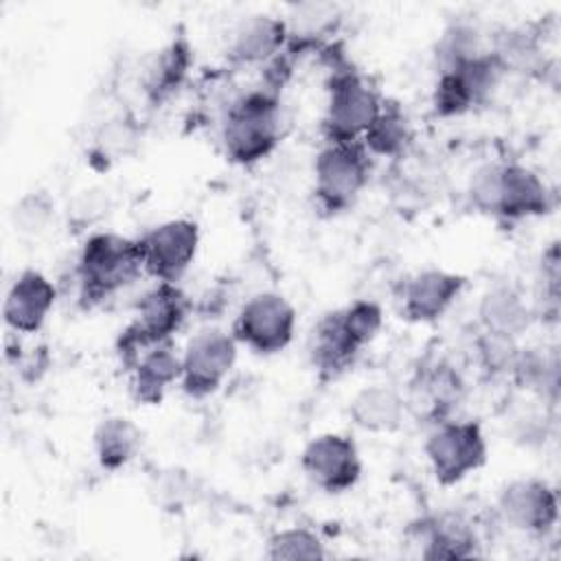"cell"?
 <instances>
[{
    "instance_id": "6da1fadb",
    "label": "cell",
    "mask_w": 561,
    "mask_h": 561,
    "mask_svg": "<svg viewBox=\"0 0 561 561\" xmlns=\"http://www.w3.org/2000/svg\"><path fill=\"white\" fill-rule=\"evenodd\" d=\"M379 327L381 309L373 300H355L344 309L322 316L309 342L313 368L322 379L340 377L377 335Z\"/></svg>"
},
{
    "instance_id": "8992f818",
    "label": "cell",
    "mask_w": 561,
    "mask_h": 561,
    "mask_svg": "<svg viewBox=\"0 0 561 561\" xmlns=\"http://www.w3.org/2000/svg\"><path fill=\"white\" fill-rule=\"evenodd\" d=\"M379 110L381 101L377 92L357 72L335 70L329 81V103L322 121L327 142L359 140Z\"/></svg>"
},
{
    "instance_id": "9a60e30c",
    "label": "cell",
    "mask_w": 561,
    "mask_h": 561,
    "mask_svg": "<svg viewBox=\"0 0 561 561\" xmlns=\"http://www.w3.org/2000/svg\"><path fill=\"white\" fill-rule=\"evenodd\" d=\"M55 302V285L37 270L22 272L7 291L4 322L20 333H35L42 329Z\"/></svg>"
},
{
    "instance_id": "2e32d148",
    "label": "cell",
    "mask_w": 561,
    "mask_h": 561,
    "mask_svg": "<svg viewBox=\"0 0 561 561\" xmlns=\"http://www.w3.org/2000/svg\"><path fill=\"white\" fill-rule=\"evenodd\" d=\"M550 210V193L537 173L522 164H500L495 215L522 219Z\"/></svg>"
},
{
    "instance_id": "ffe728a7",
    "label": "cell",
    "mask_w": 561,
    "mask_h": 561,
    "mask_svg": "<svg viewBox=\"0 0 561 561\" xmlns=\"http://www.w3.org/2000/svg\"><path fill=\"white\" fill-rule=\"evenodd\" d=\"M403 412V399L388 386H368L351 401V419L368 432H394Z\"/></svg>"
},
{
    "instance_id": "7c38bea8",
    "label": "cell",
    "mask_w": 561,
    "mask_h": 561,
    "mask_svg": "<svg viewBox=\"0 0 561 561\" xmlns=\"http://www.w3.org/2000/svg\"><path fill=\"white\" fill-rule=\"evenodd\" d=\"M300 465L307 478L327 493L348 491L362 473L357 447L344 434H322L309 440Z\"/></svg>"
},
{
    "instance_id": "5b68a950",
    "label": "cell",
    "mask_w": 561,
    "mask_h": 561,
    "mask_svg": "<svg viewBox=\"0 0 561 561\" xmlns=\"http://www.w3.org/2000/svg\"><path fill=\"white\" fill-rule=\"evenodd\" d=\"M188 313V300L175 283H158L138 302L136 320L123 331L118 351L134 364L142 351L171 342Z\"/></svg>"
},
{
    "instance_id": "e0dca14e",
    "label": "cell",
    "mask_w": 561,
    "mask_h": 561,
    "mask_svg": "<svg viewBox=\"0 0 561 561\" xmlns=\"http://www.w3.org/2000/svg\"><path fill=\"white\" fill-rule=\"evenodd\" d=\"M289 35L287 24L274 15H250L232 33L228 57L234 64H261L274 59Z\"/></svg>"
},
{
    "instance_id": "52a82bcc",
    "label": "cell",
    "mask_w": 561,
    "mask_h": 561,
    "mask_svg": "<svg viewBox=\"0 0 561 561\" xmlns=\"http://www.w3.org/2000/svg\"><path fill=\"white\" fill-rule=\"evenodd\" d=\"M425 454L440 484H454L486 460L482 430L473 421H440L425 443Z\"/></svg>"
},
{
    "instance_id": "cb8c5ba5",
    "label": "cell",
    "mask_w": 561,
    "mask_h": 561,
    "mask_svg": "<svg viewBox=\"0 0 561 561\" xmlns=\"http://www.w3.org/2000/svg\"><path fill=\"white\" fill-rule=\"evenodd\" d=\"M427 550L423 552L427 559H454L469 557L476 537L465 519L458 515H445L427 524L425 528Z\"/></svg>"
},
{
    "instance_id": "9c48e42d",
    "label": "cell",
    "mask_w": 561,
    "mask_h": 561,
    "mask_svg": "<svg viewBox=\"0 0 561 561\" xmlns=\"http://www.w3.org/2000/svg\"><path fill=\"white\" fill-rule=\"evenodd\" d=\"M504 66L497 55H473L440 70L434 92V110L440 116L462 114L489 99Z\"/></svg>"
},
{
    "instance_id": "f546056e",
    "label": "cell",
    "mask_w": 561,
    "mask_h": 561,
    "mask_svg": "<svg viewBox=\"0 0 561 561\" xmlns=\"http://www.w3.org/2000/svg\"><path fill=\"white\" fill-rule=\"evenodd\" d=\"M497 188H500V164L480 167L469 184V195L476 208L482 213H493L497 206Z\"/></svg>"
},
{
    "instance_id": "d4e9b609",
    "label": "cell",
    "mask_w": 561,
    "mask_h": 561,
    "mask_svg": "<svg viewBox=\"0 0 561 561\" xmlns=\"http://www.w3.org/2000/svg\"><path fill=\"white\" fill-rule=\"evenodd\" d=\"M419 388H421V397L427 403V412L432 416L438 419L440 423V414L447 412L454 403H458L460 397V379L458 375L447 366V364H434L430 366V370H423L419 375Z\"/></svg>"
},
{
    "instance_id": "f1b7e54d",
    "label": "cell",
    "mask_w": 561,
    "mask_h": 561,
    "mask_svg": "<svg viewBox=\"0 0 561 561\" xmlns=\"http://www.w3.org/2000/svg\"><path fill=\"white\" fill-rule=\"evenodd\" d=\"M53 202L44 193L22 197L13 210V221L22 232H39L50 221Z\"/></svg>"
},
{
    "instance_id": "83f0119b",
    "label": "cell",
    "mask_w": 561,
    "mask_h": 561,
    "mask_svg": "<svg viewBox=\"0 0 561 561\" xmlns=\"http://www.w3.org/2000/svg\"><path fill=\"white\" fill-rule=\"evenodd\" d=\"M478 353H480L484 368L491 373L513 370L517 355H519L513 337H504V335H495V333H486V331L478 340Z\"/></svg>"
},
{
    "instance_id": "5bb4252c",
    "label": "cell",
    "mask_w": 561,
    "mask_h": 561,
    "mask_svg": "<svg viewBox=\"0 0 561 561\" xmlns=\"http://www.w3.org/2000/svg\"><path fill=\"white\" fill-rule=\"evenodd\" d=\"M465 278L443 270H425L412 276L403 287V316L412 322H432L440 318L460 296Z\"/></svg>"
},
{
    "instance_id": "d6986e66",
    "label": "cell",
    "mask_w": 561,
    "mask_h": 561,
    "mask_svg": "<svg viewBox=\"0 0 561 561\" xmlns=\"http://www.w3.org/2000/svg\"><path fill=\"white\" fill-rule=\"evenodd\" d=\"M480 322L486 333L517 337L530 324V309L522 294L511 285H497L489 289L478 307Z\"/></svg>"
},
{
    "instance_id": "277c9868",
    "label": "cell",
    "mask_w": 561,
    "mask_h": 561,
    "mask_svg": "<svg viewBox=\"0 0 561 561\" xmlns=\"http://www.w3.org/2000/svg\"><path fill=\"white\" fill-rule=\"evenodd\" d=\"M316 197L322 210H346L370 178V153L362 140L327 142L316 164Z\"/></svg>"
},
{
    "instance_id": "30bf717a",
    "label": "cell",
    "mask_w": 561,
    "mask_h": 561,
    "mask_svg": "<svg viewBox=\"0 0 561 561\" xmlns=\"http://www.w3.org/2000/svg\"><path fill=\"white\" fill-rule=\"evenodd\" d=\"M237 359V340L219 329L199 331L182 355V390L195 399L213 394Z\"/></svg>"
},
{
    "instance_id": "44dd1931",
    "label": "cell",
    "mask_w": 561,
    "mask_h": 561,
    "mask_svg": "<svg viewBox=\"0 0 561 561\" xmlns=\"http://www.w3.org/2000/svg\"><path fill=\"white\" fill-rule=\"evenodd\" d=\"M142 434L125 416L103 419L94 432V449L103 469L116 471L125 467L140 449Z\"/></svg>"
},
{
    "instance_id": "7402d4cb",
    "label": "cell",
    "mask_w": 561,
    "mask_h": 561,
    "mask_svg": "<svg viewBox=\"0 0 561 561\" xmlns=\"http://www.w3.org/2000/svg\"><path fill=\"white\" fill-rule=\"evenodd\" d=\"M191 66V48L184 37L173 39L167 48H162L145 72V92L153 103L169 99L184 81L186 70Z\"/></svg>"
},
{
    "instance_id": "4fadbf2b",
    "label": "cell",
    "mask_w": 561,
    "mask_h": 561,
    "mask_svg": "<svg viewBox=\"0 0 561 561\" xmlns=\"http://www.w3.org/2000/svg\"><path fill=\"white\" fill-rule=\"evenodd\" d=\"M504 519L526 533H546L557 522V493L537 478H522L506 484L500 493Z\"/></svg>"
},
{
    "instance_id": "8fae6325",
    "label": "cell",
    "mask_w": 561,
    "mask_h": 561,
    "mask_svg": "<svg viewBox=\"0 0 561 561\" xmlns=\"http://www.w3.org/2000/svg\"><path fill=\"white\" fill-rule=\"evenodd\" d=\"M138 243L142 267L158 278V283H175L195 259L199 230L195 221L171 219L151 228Z\"/></svg>"
},
{
    "instance_id": "7a4b0ae2",
    "label": "cell",
    "mask_w": 561,
    "mask_h": 561,
    "mask_svg": "<svg viewBox=\"0 0 561 561\" xmlns=\"http://www.w3.org/2000/svg\"><path fill=\"white\" fill-rule=\"evenodd\" d=\"M142 270L138 241L112 232L92 234L77 263L81 298L88 305L101 302L134 283Z\"/></svg>"
},
{
    "instance_id": "3957f363",
    "label": "cell",
    "mask_w": 561,
    "mask_h": 561,
    "mask_svg": "<svg viewBox=\"0 0 561 561\" xmlns=\"http://www.w3.org/2000/svg\"><path fill=\"white\" fill-rule=\"evenodd\" d=\"M226 156L237 164L265 158L280 138V110L272 90H254L237 99L224 121Z\"/></svg>"
},
{
    "instance_id": "603a6c76",
    "label": "cell",
    "mask_w": 561,
    "mask_h": 561,
    "mask_svg": "<svg viewBox=\"0 0 561 561\" xmlns=\"http://www.w3.org/2000/svg\"><path fill=\"white\" fill-rule=\"evenodd\" d=\"M412 131L403 110L397 103L381 105L377 118L364 134V147L377 156H399L410 145Z\"/></svg>"
},
{
    "instance_id": "484cf974",
    "label": "cell",
    "mask_w": 561,
    "mask_h": 561,
    "mask_svg": "<svg viewBox=\"0 0 561 561\" xmlns=\"http://www.w3.org/2000/svg\"><path fill=\"white\" fill-rule=\"evenodd\" d=\"M340 22V11L335 4L307 2L294 7L291 13V35L307 44L311 37H322Z\"/></svg>"
},
{
    "instance_id": "ac0fdd59",
    "label": "cell",
    "mask_w": 561,
    "mask_h": 561,
    "mask_svg": "<svg viewBox=\"0 0 561 561\" xmlns=\"http://www.w3.org/2000/svg\"><path fill=\"white\" fill-rule=\"evenodd\" d=\"M182 377V357L173 351L171 342L156 344L140 353L134 362L131 390L134 397L147 405L160 403L164 390Z\"/></svg>"
},
{
    "instance_id": "ba28073f",
    "label": "cell",
    "mask_w": 561,
    "mask_h": 561,
    "mask_svg": "<svg viewBox=\"0 0 561 561\" xmlns=\"http://www.w3.org/2000/svg\"><path fill=\"white\" fill-rule=\"evenodd\" d=\"M294 327V307L280 294L263 291L241 307L232 337L259 355H272L291 342Z\"/></svg>"
},
{
    "instance_id": "4dcf8cb0",
    "label": "cell",
    "mask_w": 561,
    "mask_h": 561,
    "mask_svg": "<svg viewBox=\"0 0 561 561\" xmlns=\"http://www.w3.org/2000/svg\"><path fill=\"white\" fill-rule=\"evenodd\" d=\"M123 123H125V121H123ZM123 123L112 125V127L107 129V134L101 138L103 153H105V151H110V153H121V151H125V149L131 145L134 134H131V129H129L127 125H123Z\"/></svg>"
},
{
    "instance_id": "4316f807",
    "label": "cell",
    "mask_w": 561,
    "mask_h": 561,
    "mask_svg": "<svg viewBox=\"0 0 561 561\" xmlns=\"http://www.w3.org/2000/svg\"><path fill=\"white\" fill-rule=\"evenodd\" d=\"M270 559H322V541L305 528H287L270 539Z\"/></svg>"
}]
</instances>
